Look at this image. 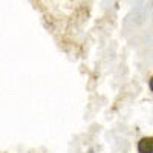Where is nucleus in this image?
<instances>
[{
	"label": "nucleus",
	"mask_w": 153,
	"mask_h": 153,
	"mask_svg": "<svg viewBox=\"0 0 153 153\" xmlns=\"http://www.w3.org/2000/svg\"><path fill=\"white\" fill-rule=\"evenodd\" d=\"M138 153H153V136H143L136 144Z\"/></svg>",
	"instance_id": "f257e3e1"
},
{
	"label": "nucleus",
	"mask_w": 153,
	"mask_h": 153,
	"mask_svg": "<svg viewBox=\"0 0 153 153\" xmlns=\"http://www.w3.org/2000/svg\"><path fill=\"white\" fill-rule=\"evenodd\" d=\"M149 89L153 92V75L150 76V80H149Z\"/></svg>",
	"instance_id": "f03ea898"
}]
</instances>
